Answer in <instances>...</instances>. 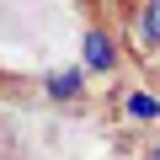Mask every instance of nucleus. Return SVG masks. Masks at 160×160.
Instances as JSON below:
<instances>
[{
    "mask_svg": "<svg viewBox=\"0 0 160 160\" xmlns=\"http://www.w3.org/2000/svg\"><path fill=\"white\" fill-rule=\"evenodd\" d=\"M43 91H48L53 102H75V96H86V69H48Z\"/></svg>",
    "mask_w": 160,
    "mask_h": 160,
    "instance_id": "nucleus-2",
    "label": "nucleus"
},
{
    "mask_svg": "<svg viewBox=\"0 0 160 160\" xmlns=\"http://www.w3.org/2000/svg\"><path fill=\"white\" fill-rule=\"evenodd\" d=\"M118 38L107 32V27H86V32H80V69H86V75H112L118 69Z\"/></svg>",
    "mask_w": 160,
    "mask_h": 160,
    "instance_id": "nucleus-1",
    "label": "nucleus"
},
{
    "mask_svg": "<svg viewBox=\"0 0 160 160\" xmlns=\"http://www.w3.org/2000/svg\"><path fill=\"white\" fill-rule=\"evenodd\" d=\"M123 112L139 118V123H155V118H160V102H155L149 91H128V96H123Z\"/></svg>",
    "mask_w": 160,
    "mask_h": 160,
    "instance_id": "nucleus-4",
    "label": "nucleus"
},
{
    "mask_svg": "<svg viewBox=\"0 0 160 160\" xmlns=\"http://www.w3.org/2000/svg\"><path fill=\"white\" fill-rule=\"evenodd\" d=\"M133 32H139V43H144V48H160V0H144V6H139Z\"/></svg>",
    "mask_w": 160,
    "mask_h": 160,
    "instance_id": "nucleus-3",
    "label": "nucleus"
},
{
    "mask_svg": "<svg viewBox=\"0 0 160 160\" xmlns=\"http://www.w3.org/2000/svg\"><path fill=\"white\" fill-rule=\"evenodd\" d=\"M144 160H160V133L149 139V149H144Z\"/></svg>",
    "mask_w": 160,
    "mask_h": 160,
    "instance_id": "nucleus-5",
    "label": "nucleus"
}]
</instances>
